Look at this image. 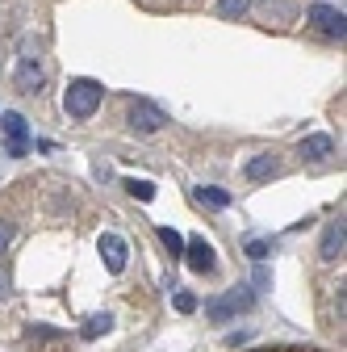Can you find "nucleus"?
Wrapping results in <instances>:
<instances>
[{
  "mask_svg": "<svg viewBox=\"0 0 347 352\" xmlns=\"http://www.w3.org/2000/svg\"><path fill=\"white\" fill-rule=\"evenodd\" d=\"M13 80H17L21 93H42V84H47V67H42V47H38V38H21L17 63H13Z\"/></svg>",
  "mask_w": 347,
  "mask_h": 352,
  "instance_id": "obj_1",
  "label": "nucleus"
},
{
  "mask_svg": "<svg viewBox=\"0 0 347 352\" xmlns=\"http://www.w3.org/2000/svg\"><path fill=\"white\" fill-rule=\"evenodd\" d=\"M101 97H105V88H101L97 80H88V76H80V80H71V84H67V93H63V109H67V118L84 122V118H93V113L101 109Z\"/></svg>",
  "mask_w": 347,
  "mask_h": 352,
  "instance_id": "obj_2",
  "label": "nucleus"
},
{
  "mask_svg": "<svg viewBox=\"0 0 347 352\" xmlns=\"http://www.w3.org/2000/svg\"><path fill=\"white\" fill-rule=\"evenodd\" d=\"M251 306H255V294L239 285V289H226L222 298H209V302H205V319H209V323H230L235 315L251 311Z\"/></svg>",
  "mask_w": 347,
  "mask_h": 352,
  "instance_id": "obj_3",
  "label": "nucleus"
},
{
  "mask_svg": "<svg viewBox=\"0 0 347 352\" xmlns=\"http://www.w3.org/2000/svg\"><path fill=\"white\" fill-rule=\"evenodd\" d=\"M125 122H130V130H134V135H159V130L167 126V113H163L155 101H130Z\"/></svg>",
  "mask_w": 347,
  "mask_h": 352,
  "instance_id": "obj_4",
  "label": "nucleus"
},
{
  "mask_svg": "<svg viewBox=\"0 0 347 352\" xmlns=\"http://www.w3.org/2000/svg\"><path fill=\"white\" fill-rule=\"evenodd\" d=\"M0 130H5V139H9V155L21 160L29 151V126H25V118L13 113V109H5V113H0Z\"/></svg>",
  "mask_w": 347,
  "mask_h": 352,
  "instance_id": "obj_5",
  "label": "nucleus"
},
{
  "mask_svg": "<svg viewBox=\"0 0 347 352\" xmlns=\"http://www.w3.org/2000/svg\"><path fill=\"white\" fill-rule=\"evenodd\" d=\"M97 252H101V260H105V269L117 277V273H125V260H130V248H125V239L117 235V231H105L101 239H97Z\"/></svg>",
  "mask_w": 347,
  "mask_h": 352,
  "instance_id": "obj_6",
  "label": "nucleus"
},
{
  "mask_svg": "<svg viewBox=\"0 0 347 352\" xmlns=\"http://www.w3.org/2000/svg\"><path fill=\"white\" fill-rule=\"evenodd\" d=\"M343 21H347L343 9H331V5H314V9H310V25H314L322 38H339V42H343V34H347Z\"/></svg>",
  "mask_w": 347,
  "mask_h": 352,
  "instance_id": "obj_7",
  "label": "nucleus"
},
{
  "mask_svg": "<svg viewBox=\"0 0 347 352\" xmlns=\"http://www.w3.org/2000/svg\"><path fill=\"white\" fill-rule=\"evenodd\" d=\"M184 256H189V269L193 273H213V269H218V252H213L201 235L184 243Z\"/></svg>",
  "mask_w": 347,
  "mask_h": 352,
  "instance_id": "obj_8",
  "label": "nucleus"
},
{
  "mask_svg": "<svg viewBox=\"0 0 347 352\" xmlns=\"http://www.w3.org/2000/svg\"><path fill=\"white\" fill-rule=\"evenodd\" d=\"M343 243H347V231H343V223H326V231H322V248H318V256H322L326 264H335V260L343 256Z\"/></svg>",
  "mask_w": 347,
  "mask_h": 352,
  "instance_id": "obj_9",
  "label": "nucleus"
},
{
  "mask_svg": "<svg viewBox=\"0 0 347 352\" xmlns=\"http://www.w3.org/2000/svg\"><path fill=\"white\" fill-rule=\"evenodd\" d=\"M247 181H272V176H280V160L276 155H255V160H247Z\"/></svg>",
  "mask_w": 347,
  "mask_h": 352,
  "instance_id": "obj_10",
  "label": "nucleus"
},
{
  "mask_svg": "<svg viewBox=\"0 0 347 352\" xmlns=\"http://www.w3.org/2000/svg\"><path fill=\"white\" fill-rule=\"evenodd\" d=\"M109 331H113V315H88L84 327H80V340H101Z\"/></svg>",
  "mask_w": 347,
  "mask_h": 352,
  "instance_id": "obj_11",
  "label": "nucleus"
},
{
  "mask_svg": "<svg viewBox=\"0 0 347 352\" xmlns=\"http://www.w3.org/2000/svg\"><path fill=\"white\" fill-rule=\"evenodd\" d=\"M331 151H335L331 135H310V139H301V155H306V160H326Z\"/></svg>",
  "mask_w": 347,
  "mask_h": 352,
  "instance_id": "obj_12",
  "label": "nucleus"
},
{
  "mask_svg": "<svg viewBox=\"0 0 347 352\" xmlns=\"http://www.w3.org/2000/svg\"><path fill=\"white\" fill-rule=\"evenodd\" d=\"M197 201H201V206H209V210H226L235 197H230L226 189H218V185H201V189H197Z\"/></svg>",
  "mask_w": 347,
  "mask_h": 352,
  "instance_id": "obj_13",
  "label": "nucleus"
},
{
  "mask_svg": "<svg viewBox=\"0 0 347 352\" xmlns=\"http://www.w3.org/2000/svg\"><path fill=\"white\" fill-rule=\"evenodd\" d=\"M247 9H251V0H218V13H222L226 21H239Z\"/></svg>",
  "mask_w": 347,
  "mask_h": 352,
  "instance_id": "obj_14",
  "label": "nucleus"
},
{
  "mask_svg": "<svg viewBox=\"0 0 347 352\" xmlns=\"http://www.w3.org/2000/svg\"><path fill=\"white\" fill-rule=\"evenodd\" d=\"M159 239H163V248H167L171 256H184V239H180V231H171V227H159Z\"/></svg>",
  "mask_w": 347,
  "mask_h": 352,
  "instance_id": "obj_15",
  "label": "nucleus"
},
{
  "mask_svg": "<svg viewBox=\"0 0 347 352\" xmlns=\"http://www.w3.org/2000/svg\"><path fill=\"white\" fill-rule=\"evenodd\" d=\"M125 193L139 197V201H155V185L151 181H125Z\"/></svg>",
  "mask_w": 347,
  "mask_h": 352,
  "instance_id": "obj_16",
  "label": "nucleus"
},
{
  "mask_svg": "<svg viewBox=\"0 0 347 352\" xmlns=\"http://www.w3.org/2000/svg\"><path fill=\"white\" fill-rule=\"evenodd\" d=\"M268 252H272V248H268L264 239H251V243H247V256H251L255 264H264V260H268Z\"/></svg>",
  "mask_w": 347,
  "mask_h": 352,
  "instance_id": "obj_17",
  "label": "nucleus"
},
{
  "mask_svg": "<svg viewBox=\"0 0 347 352\" xmlns=\"http://www.w3.org/2000/svg\"><path fill=\"white\" fill-rule=\"evenodd\" d=\"M29 340H63L59 327H29Z\"/></svg>",
  "mask_w": 347,
  "mask_h": 352,
  "instance_id": "obj_18",
  "label": "nucleus"
},
{
  "mask_svg": "<svg viewBox=\"0 0 347 352\" xmlns=\"http://www.w3.org/2000/svg\"><path fill=\"white\" fill-rule=\"evenodd\" d=\"M176 311H180V315H193V311H197V298H193V294H176Z\"/></svg>",
  "mask_w": 347,
  "mask_h": 352,
  "instance_id": "obj_19",
  "label": "nucleus"
},
{
  "mask_svg": "<svg viewBox=\"0 0 347 352\" xmlns=\"http://www.w3.org/2000/svg\"><path fill=\"white\" fill-rule=\"evenodd\" d=\"M9 239H13V223H5V218H0V256H5Z\"/></svg>",
  "mask_w": 347,
  "mask_h": 352,
  "instance_id": "obj_20",
  "label": "nucleus"
},
{
  "mask_svg": "<svg viewBox=\"0 0 347 352\" xmlns=\"http://www.w3.org/2000/svg\"><path fill=\"white\" fill-rule=\"evenodd\" d=\"M255 285H259V289H268V285H272V277H268V269H264V264L255 269Z\"/></svg>",
  "mask_w": 347,
  "mask_h": 352,
  "instance_id": "obj_21",
  "label": "nucleus"
}]
</instances>
